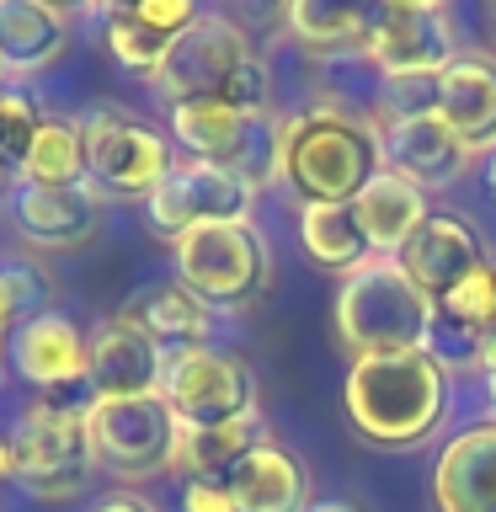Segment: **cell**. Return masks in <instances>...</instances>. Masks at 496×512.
Segmentation results:
<instances>
[{"instance_id":"obj_7","label":"cell","mask_w":496,"mask_h":512,"mask_svg":"<svg viewBox=\"0 0 496 512\" xmlns=\"http://www.w3.org/2000/svg\"><path fill=\"white\" fill-rule=\"evenodd\" d=\"M80 134H86V187L102 203H144L176 166L166 134L112 102L80 112Z\"/></svg>"},{"instance_id":"obj_22","label":"cell","mask_w":496,"mask_h":512,"mask_svg":"<svg viewBox=\"0 0 496 512\" xmlns=\"http://www.w3.org/2000/svg\"><path fill=\"white\" fill-rule=\"evenodd\" d=\"M352 214L363 224L368 251L384 256V262H395V256L411 246V235L427 224V192L411 187L400 171H379L374 182L363 187V198L352 203Z\"/></svg>"},{"instance_id":"obj_40","label":"cell","mask_w":496,"mask_h":512,"mask_svg":"<svg viewBox=\"0 0 496 512\" xmlns=\"http://www.w3.org/2000/svg\"><path fill=\"white\" fill-rule=\"evenodd\" d=\"M486 22H491V32H496V6H491V11H486Z\"/></svg>"},{"instance_id":"obj_38","label":"cell","mask_w":496,"mask_h":512,"mask_svg":"<svg viewBox=\"0 0 496 512\" xmlns=\"http://www.w3.org/2000/svg\"><path fill=\"white\" fill-rule=\"evenodd\" d=\"M486 384H491V422H496V368L486 374Z\"/></svg>"},{"instance_id":"obj_27","label":"cell","mask_w":496,"mask_h":512,"mask_svg":"<svg viewBox=\"0 0 496 512\" xmlns=\"http://www.w3.org/2000/svg\"><path fill=\"white\" fill-rule=\"evenodd\" d=\"M283 27L294 32L315 54H342V48H363L368 38V11L336 6V0H294L283 11Z\"/></svg>"},{"instance_id":"obj_8","label":"cell","mask_w":496,"mask_h":512,"mask_svg":"<svg viewBox=\"0 0 496 512\" xmlns=\"http://www.w3.org/2000/svg\"><path fill=\"white\" fill-rule=\"evenodd\" d=\"M91 459L112 480H150L176 464L182 422L171 416L166 395H123V400H86Z\"/></svg>"},{"instance_id":"obj_37","label":"cell","mask_w":496,"mask_h":512,"mask_svg":"<svg viewBox=\"0 0 496 512\" xmlns=\"http://www.w3.org/2000/svg\"><path fill=\"white\" fill-rule=\"evenodd\" d=\"M0 91H11V64L0 59Z\"/></svg>"},{"instance_id":"obj_4","label":"cell","mask_w":496,"mask_h":512,"mask_svg":"<svg viewBox=\"0 0 496 512\" xmlns=\"http://www.w3.org/2000/svg\"><path fill=\"white\" fill-rule=\"evenodd\" d=\"M427 331H432V299L406 278L400 262H363L358 272L342 278V294H336V336L358 352V358H374V352H427Z\"/></svg>"},{"instance_id":"obj_3","label":"cell","mask_w":496,"mask_h":512,"mask_svg":"<svg viewBox=\"0 0 496 512\" xmlns=\"http://www.w3.org/2000/svg\"><path fill=\"white\" fill-rule=\"evenodd\" d=\"M347 416L368 443L379 448H416L448 411V374L422 347L411 352H374L352 358L347 368Z\"/></svg>"},{"instance_id":"obj_24","label":"cell","mask_w":496,"mask_h":512,"mask_svg":"<svg viewBox=\"0 0 496 512\" xmlns=\"http://www.w3.org/2000/svg\"><path fill=\"white\" fill-rule=\"evenodd\" d=\"M256 443H267L262 416H240V422H219V427H182L171 470H182L187 480H224Z\"/></svg>"},{"instance_id":"obj_19","label":"cell","mask_w":496,"mask_h":512,"mask_svg":"<svg viewBox=\"0 0 496 512\" xmlns=\"http://www.w3.org/2000/svg\"><path fill=\"white\" fill-rule=\"evenodd\" d=\"M438 118L459 134L464 150H496V59L459 54L438 75Z\"/></svg>"},{"instance_id":"obj_34","label":"cell","mask_w":496,"mask_h":512,"mask_svg":"<svg viewBox=\"0 0 496 512\" xmlns=\"http://www.w3.org/2000/svg\"><path fill=\"white\" fill-rule=\"evenodd\" d=\"M96 512H160L155 502H150V496H139V491H107L102 496V502H96Z\"/></svg>"},{"instance_id":"obj_5","label":"cell","mask_w":496,"mask_h":512,"mask_svg":"<svg viewBox=\"0 0 496 512\" xmlns=\"http://www.w3.org/2000/svg\"><path fill=\"white\" fill-rule=\"evenodd\" d=\"M11 459H16V486L38 502H75L96 470L91 459V432L86 406L38 395L32 406L16 411L11 422Z\"/></svg>"},{"instance_id":"obj_39","label":"cell","mask_w":496,"mask_h":512,"mask_svg":"<svg viewBox=\"0 0 496 512\" xmlns=\"http://www.w3.org/2000/svg\"><path fill=\"white\" fill-rule=\"evenodd\" d=\"M486 176H491V192H496V150H491V171Z\"/></svg>"},{"instance_id":"obj_25","label":"cell","mask_w":496,"mask_h":512,"mask_svg":"<svg viewBox=\"0 0 496 512\" xmlns=\"http://www.w3.org/2000/svg\"><path fill=\"white\" fill-rule=\"evenodd\" d=\"M299 240L310 251V262L326 272H358L363 262H374L352 203H304L299 208Z\"/></svg>"},{"instance_id":"obj_30","label":"cell","mask_w":496,"mask_h":512,"mask_svg":"<svg viewBox=\"0 0 496 512\" xmlns=\"http://www.w3.org/2000/svg\"><path fill=\"white\" fill-rule=\"evenodd\" d=\"M43 123V107L32 102L27 91H0V192L16 187V176H22V160H27V144L38 134Z\"/></svg>"},{"instance_id":"obj_23","label":"cell","mask_w":496,"mask_h":512,"mask_svg":"<svg viewBox=\"0 0 496 512\" xmlns=\"http://www.w3.org/2000/svg\"><path fill=\"white\" fill-rule=\"evenodd\" d=\"M70 43V11L48 0H0V59L11 75L48 70Z\"/></svg>"},{"instance_id":"obj_11","label":"cell","mask_w":496,"mask_h":512,"mask_svg":"<svg viewBox=\"0 0 496 512\" xmlns=\"http://www.w3.org/2000/svg\"><path fill=\"white\" fill-rule=\"evenodd\" d=\"M160 395H166L171 416L182 427H219L256 416V374L246 358L224 347H192L166 358L160 374Z\"/></svg>"},{"instance_id":"obj_17","label":"cell","mask_w":496,"mask_h":512,"mask_svg":"<svg viewBox=\"0 0 496 512\" xmlns=\"http://www.w3.org/2000/svg\"><path fill=\"white\" fill-rule=\"evenodd\" d=\"M384 166L400 171L411 187L432 192V187H454L470 171V150L438 112H427V118L384 123Z\"/></svg>"},{"instance_id":"obj_29","label":"cell","mask_w":496,"mask_h":512,"mask_svg":"<svg viewBox=\"0 0 496 512\" xmlns=\"http://www.w3.org/2000/svg\"><path fill=\"white\" fill-rule=\"evenodd\" d=\"M48 299H54V278H48L43 262H32V256L0 262V347H11V336L32 315H43Z\"/></svg>"},{"instance_id":"obj_32","label":"cell","mask_w":496,"mask_h":512,"mask_svg":"<svg viewBox=\"0 0 496 512\" xmlns=\"http://www.w3.org/2000/svg\"><path fill=\"white\" fill-rule=\"evenodd\" d=\"M384 102H390V123L427 118L438 112V80H384Z\"/></svg>"},{"instance_id":"obj_15","label":"cell","mask_w":496,"mask_h":512,"mask_svg":"<svg viewBox=\"0 0 496 512\" xmlns=\"http://www.w3.org/2000/svg\"><path fill=\"white\" fill-rule=\"evenodd\" d=\"M395 262L406 267V278L422 288L432 304H438L443 294H454V288L470 278V272L486 267V246H480V235H475L464 219H454V214H427V224L411 235V246L400 251Z\"/></svg>"},{"instance_id":"obj_14","label":"cell","mask_w":496,"mask_h":512,"mask_svg":"<svg viewBox=\"0 0 496 512\" xmlns=\"http://www.w3.org/2000/svg\"><path fill=\"white\" fill-rule=\"evenodd\" d=\"M11 224L27 246L38 251H70L102 230V198L80 182V187H11Z\"/></svg>"},{"instance_id":"obj_26","label":"cell","mask_w":496,"mask_h":512,"mask_svg":"<svg viewBox=\"0 0 496 512\" xmlns=\"http://www.w3.org/2000/svg\"><path fill=\"white\" fill-rule=\"evenodd\" d=\"M16 182H32V187H80L86 182V134H80V118L43 112Z\"/></svg>"},{"instance_id":"obj_9","label":"cell","mask_w":496,"mask_h":512,"mask_svg":"<svg viewBox=\"0 0 496 512\" xmlns=\"http://www.w3.org/2000/svg\"><path fill=\"white\" fill-rule=\"evenodd\" d=\"M171 134L187 150V160H208L219 171H235L240 182L262 192L278 182V155H283V118H246L219 102H192L171 107Z\"/></svg>"},{"instance_id":"obj_18","label":"cell","mask_w":496,"mask_h":512,"mask_svg":"<svg viewBox=\"0 0 496 512\" xmlns=\"http://www.w3.org/2000/svg\"><path fill=\"white\" fill-rule=\"evenodd\" d=\"M118 315H123L134 331L150 336V342L166 352V358H176V352H192V347H208V336H214V310H208V304L192 294V288H182L176 278L134 288Z\"/></svg>"},{"instance_id":"obj_35","label":"cell","mask_w":496,"mask_h":512,"mask_svg":"<svg viewBox=\"0 0 496 512\" xmlns=\"http://www.w3.org/2000/svg\"><path fill=\"white\" fill-rule=\"evenodd\" d=\"M16 480V459H11V438H0V486Z\"/></svg>"},{"instance_id":"obj_33","label":"cell","mask_w":496,"mask_h":512,"mask_svg":"<svg viewBox=\"0 0 496 512\" xmlns=\"http://www.w3.org/2000/svg\"><path fill=\"white\" fill-rule=\"evenodd\" d=\"M182 512H240L224 480H182Z\"/></svg>"},{"instance_id":"obj_21","label":"cell","mask_w":496,"mask_h":512,"mask_svg":"<svg viewBox=\"0 0 496 512\" xmlns=\"http://www.w3.org/2000/svg\"><path fill=\"white\" fill-rule=\"evenodd\" d=\"M240 512H310V475L283 443H256L246 459L224 475Z\"/></svg>"},{"instance_id":"obj_13","label":"cell","mask_w":496,"mask_h":512,"mask_svg":"<svg viewBox=\"0 0 496 512\" xmlns=\"http://www.w3.org/2000/svg\"><path fill=\"white\" fill-rule=\"evenodd\" d=\"M6 363H11V374L22 384H32L38 395H64V390H75V384L91 379V336L80 331L70 315L43 310L11 336Z\"/></svg>"},{"instance_id":"obj_10","label":"cell","mask_w":496,"mask_h":512,"mask_svg":"<svg viewBox=\"0 0 496 512\" xmlns=\"http://www.w3.org/2000/svg\"><path fill=\"white\" fill-rule=\"evenodd\" d=\"M363 59L384 80H438L459 59L454 16L438 0H390V6L368 11Z\"/></svg>"},{"instance_id":"obj_1","label":"cell","mask_w":496,"mask_h":512,"mask_svg":"<svg viewBox=\"0 0 496 512\" xmlns=\"http://www.w3.org/2000/svg\"><path fill=\"white\" fill-rule=\"evenodd\" d=\"M384 166V134L374 118L336 102H315L283 118L278 182L304 203H358Z\"/></svg>"},{"instance_id":"obj_16","label":"cell","mask_w":496,"mask_h":512,"mask_svg":"<svg viewBox=\"0 0 496 512\" xmlns=\"http://www.w3.org/2000/svg\"><path fill=\"white\" fill-rule=\"evenodd\" d=\"M166 374V352L144 331H134L123 315H107L91 331V400H123V395H155Z\"/></svg>"},{"instance_id":"obj_20","label":"cell","mask_w":496,"mask_h":512,"mask_svg":"<svg viewBox=\"0 0 496 512\" xmlns=\"http://www.w3.org/2000/svg\"><path fill=\"white\" fill-rule=\"evenodd\" d=\"M438 512H496V422L459 432L432 470Z\"/></svg>"},{"instance_id":"obj_2","label":"cell","mask_w":496,"mask_h":512,"mask_svg":"<svg viewBox=\"0 0 496 512\" xmlns=\"http://www.w3.org/2000/svg\"><path fill=\"white\" fill-rule=\"evenodd\" d=\"M166 107H192V102H219L246 118H267L272 112V70L256 54V43L240 32L230 16H198L176 48L150 80Z\"/></svg>"},{"instance_id":"obj_6","label":"cell","mask_w":496,"mask_h":512,"mask_svg":"<svg viewBox=\"0 0 496 512\" xmlns=\"http://www.w3.org/2000/svg\"><path fill=\"white\" fill-rule=\"evenodd\" d=\"M176 283L192 288L208 310H246L272 283V251L256 224H203L171 246Z\"/></svg>"},{"instance_id":"obj_31","label":"cell","mask_w":496,"mask_h":512,"mask_svg":"<svg viewBox=\"0 0 496 512\" xmlns=\"http://www.w3.org/2000/svg\"><path fill=\"white\" fill-rule=\"evenodd\" d=\"M432 310L459 320V326H470V331H480V336H491L496 331V256H486V267L470 272V278H464L454 294H443Z\"/></svg>"},{"instance_id":"obj_28","label":"cell","mask_w":496,"mask_h":512,"mask_svg":"<svg viewBox=\"0 0 496 512\" xmlns=\"http://www.w3.org/2000/svg\"><path fill=\"white\" fill-rule=\"evenodd\" d=\"M102 38H107V54L118 59L128 75H144V80H155L166 54L176 48L171 32L150 27L134 6H102Z\"/></svg>"},{"instance_id":"obj_12","label":"cell","mask_w":496,"mask_h":512,"mask_svg":"<svg viewBox=\"0 0 496 512\" xmlns=\"http://www.w3.org/2000/svg\"><path fill=\"white\" fill-rule=\"evenodd\" d=\"M256 208V187L240 182L235 171H219L208 160H176L150 198H144V224L160 240H182L203 224H246Z\"/></svg>"},{"instance_id":"obj_36","label":"cell","mask_w":496,"mask_h":512,"mask_svg":"<svg viewBox=\"0 0 496 512\" xmlns=\"http://www.w3.org/2000/svg\"><path fill=\"white\" fill-rule=\"evenodd\" d=\"M310 512H358V507H352V502H315Z\"/></svg>"}]
</instances>
